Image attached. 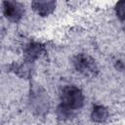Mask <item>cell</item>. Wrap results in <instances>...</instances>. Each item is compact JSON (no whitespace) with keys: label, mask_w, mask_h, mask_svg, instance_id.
<instances>
[{"label":"cell","mask_w":125,"mask_h":125,"mask_svg":"<svg viewBox=\"0 0 125 125\" xmlns=\"http://www.w3.org/2000/svg\"><path fill=\"white\" fill-rule=\"evenodd\" d=\"M117 12L119 14V17L125 18V1H122L117 6Z\"/></svg>","instance_id":"277c9868"},{"label":"cell","mask_w":125,"mask_h":125,"mask_svg":"<svg viewBox=\"0 0 125 125\" xmlns=\"http://www.w3.org/2000/svg\"><path fill=\"white\" fill-rule=\"evenodd\" d=\"M74 65L76 69L86 76H95L98 68L92 58L87 55H78L74 60Z\"/></svg>","instance_id":"7a4b0ae2"},{"label":"cell","mask_w":125,"mask_h":125,"mask_svg":"<svg viewBox=\"0 0 125 125\" xmlns=\"http://www.w3.org/2000/svg\"><path fill=\"white\" fill-rule=\"evenodd\" d=\"M3 10L6 18L14 21L20 20L23 14V7L14 0L5 1L3 5Z\"/></svg>","instance_id":"3957f363"},{"label":"cell","mask_w":125,"mask_h":125,"mask_svg":"<svg viewBox=\"0 0 125 125\" xmlns=\"http://www.w3.org/2000/svg\"><path fill=\"white\" fill-rule=\"evenodd\" d=\"M62 102L63 105L68 109L79 108L83 103V96L79 89L73 86H69L62 90Z\"/></svg>","instance_id":"6da1fadb"}]
</instances>
